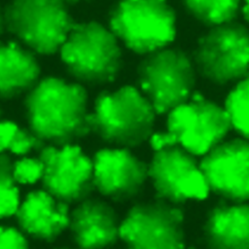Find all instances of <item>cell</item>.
<instances>
[{
    "label": "cell",
    "instance_id": "cell-1",
    "mask_svg": "<svg viewBox=\"0 0 249 249\" xmlns=\"http://www.w3.org/2000/svg\"><path fill=\"white\" fill-rule=\"evenodd\" d=\"M23 106L28 128L50 145L75 143L90 132L88 93L81 84L44 77L26 92Z\"/></svg>",
    "mask_w": 249,
    "mask_h": 249
},
{
    "label": "cell",
    "instance_id": "cell-2",
    "mask_svg": "<svg viewBox=\"0 0 249 249\" xmlns=\"http://www.w3.org/2000/svg\"><path fill=\"white\" fill-rule=\"evenodd\" d=\"M156 115L150 101L133 86L104 90L89 113L90 132L118 147H137L153 133Z\"/></svg>",
    "mask_w": 249,
    "mask_h": 249
},
{
    "label": "cell",
    "instance_id": "cell-3",
    "mask_svg": "<svg viewBox=\"0 0 249 249\" xmlns=\"http://www.w3.org/2000/svg\"><path fill=\"white\" fill-rule=\"evenodd\" d=\"M58 52L68 73L87 85L112 83L123 67L119 40L95 20L75 22Z\"/></svg>",
    "mask_w": 249,
    "mask_h": 249
},
{
    "label": "cell",
    "instance_id": "cell-4",
    "mask_svg": "<svg viewBox=\"0 0 249 249\" xmlns=\"http://www.w3.org/2000/svg\"><path fill=\"white\" fill-rule=\"evenodd\" d=\"M108 28L131 52L145 55L173 42L176 14L168 0H117Z\"/></svg>",
    "mask_w": 249,
    "mask_h": 249
},
{
    "label": "cell",
    "instance_id": "cell-5",
    "mask_svg": "<svg viewBox=\"0 0 249 249\" xmlns=\"http://www.w3.org/2000/svg\"><path fill=\"white\" fill-rule=\"evenodd\" d=\"M66 0H11L4 8L5 28L33 53H57L75 21Z\"/></svg>",
    "mask_w": 249,
    "mask_h": 249
},
{
    "label": "cell",
    "instance_id": "cell-6",
    "mask_svg": "<svg viewBox=\"0 0 249 249\" xmlns=\"http://www.w3.org/2000/svg\"><path fill=\"white\" fill-rule=\"evenodd\" d=\"M196 72L185 51L167 46L144 55L136 68V81L156 114L164 115L192 96Z\"/></svg>",
    "mask_w": 249,
    "mask_h": 249
},
{
    "label": "cell",
    "instance_id": "cell-7",
    "mask_svg": "<svg viewBox=\"0 0 249 249\" xmlns=\"http://www.w3.org/2000/svg\"><path fill=\"white\" fill-rule=\"evenodd\" d=\"M191 57L196 71L212 84L239 81L249 72V28L233 20L210 26Z\"/></svg>",
    "mask_w": 249,
    "mask_h": 249
},
{
    "label": "cell",
    "instance_id": "cell-8",
    "mask_svg": "<svg viewBox=\"0 0 249 249\" xmlns=\"http://www.w3.org/2000/svg\"><path fill=\"white\" fill-rule=\"evenodd\" d=\"M231 129L225 107L199 92L167 113L166 130L176 145L194 156H203L221 143Z\"/></svg>",
    "mask_w": 249,
    "mask_h": 249
},
{
    "label": "cell",
    "instance_id": "cell-9",
    "mask_svg": "<svg viewBox=\"0 0 249 249\" xmlns=\"http://www.w3.org/2000/svg\"><path fill=\"white\" fill-rule=\"evenodd\" d=\"M120 239L131 248L184 247V212L178 204L158 197L137 203L121 222Z\"/></svg>",
    "mask_w": 249,
    "mask_h": 249
},
{
    "label": "cell",
    "instance_id": "cell-10",
    "mask_svg": "<svg viewBox=\"0 0 249 249\" xmlns=\"http://www.w3.org/2000/svg\"><path fill=\"white\" fill-rule=\"evenodd\" d=\"M148 177L156 197L174 204L189 199L201 200L209 189L196 156L179 145L154 151L148 163Z\"/></svg>",
    "mask_w": 249,
    "mask_h": 249
},
{
    "label": "cell",
    "instance_id": "cell-11",
    "mask_svg": "<svg viewBox=\"0 0 249 249\" xmlns=\"http://www.w3.org/2000/svg\"><path fill=\"white\" fill-rule=\"evenodd\" d=\"M38 157L44 166L42 189L57 200L78 203L94 190L92 160L76 143L46 145Z\"/></svg>",
    "mask_w": 249,
    "mask_h": 249
},
{
    "label": "cell",
    "instance_id": "cell-12",
    "mask_svg": "<svg viewBox=\"0 0 249 249\" xmlns=\"http://www.w3.org/2000/svg\"><path fill=\"white\" fill-rule=\"evenodd\" d=\"M199 166L209 192L231 202H249V140L222 141L202 156Z\"/></svg>",
    "mask_w": 249,
    "mask_h": 249
},
{
    "label": "cell",
    "instance_id": "cell-13",
    "mask_svg": "<svg viewBox=\"0 0 249 249\" xmlns=\"http://www.w3.org/2000/svg\"><path fill=\"white\" fill-rule=\"evenodd\" d=\"M93 185L114 201H126L141 193L148 177V164L127 148H104L93 155Z\"/></svg>",
    "mask_w": 249,
    "mask_h": 249
},
{
    "label": "cell",
    "instance_id": "cell-14",
    "mask_svg": "<svg viewBox=\"0 0 249 249\" xmlns=\"http://www.w3.org/2000/svg\"><path fill=\"white\" fill-rule=\"evenodd\" d=\"M120 219L115 209L99 198L87 197L69 213L68 230L82 248L112 246L120 239Z\"/></svg>",
    "mask_w": 249,
    "mask_h": 249
},
{
    "label": "cell",
    "instance_id": "cell-15",
    "mask_svg": "<svg viewBox=\"0 0 249 249\" xmlns=\"http://www.w3.org/2000/svg\"><path fill=\"white\" fill-rule=\"evenodd\" d=\"M69 205L44 189L29 192L15 213L19 230L34 239L54 241L68 228Z\"/></svg>",
    "mask_w": 249,
    "mask_h": 249
},
{
    "label": "cell",
    "instance_id": "cell-16",
    "mask_svg": "<svg viewBox=\"0 0 249 249\" xmlns=\"http://www.w3.org/2000/svg\"><path fill=\"white\" fill-rule=\"evenodd\" d=\"M206 244L219 249H249V203L215 205L203 224Z\"/></svg>",
    "mask_w": 249,
    "mask_h": 249
},
{
    "label": "cell",
    "instance_id": "cell-17",
    "mask_svg": "<svg viewBox=\"0 0 249 249\" xmlns=\"http://www.w3.org/2000/svg\"><path fill=\"white\" fill-rule=\"evenodd\" d=\"M41 73L36 53L18 41L0 40V98L26 93Z\"/></svg>",
    "mask_w": 249,
    "mask_h": 249
},
{
    "label": "cell",
    "instance_id": "cell-18",
    "mask_svg": "<svg viewBox=\"0 0 249 249\" xmlns=\"http://www.w3.org/2000/svg\"><path fill=\"white\" fill-rule=\"evenodd\" d=\"M181 3L189 15L210 27L233 20L241 0H181Z\"/></svg>",
    "mask_w": 249,
    "mask_h": 249
},
{
    "label": "cell",
    "instance_id": "cell-19",
    "mask_svg": "<svg viewBox=\"0 0 249 249\" xmlns=\"http://www.w3.org/2000/svg\"><path fill=\"white\" fill-rule=\"evenodd\" d=\"M46 143L29 128L18 123L0 118V153L10 152L17 156H27L33 151L39 152Z\"/></svg>",
    "mask_w": 249,
    "mask_h": 249
},
{
    "label": "cell",
    "instance_id": "cell-20",
    "mask_svg": "<svg viewBox=\"0 0 249 249\" xmlns=\"http://www.w3.org/2000/svg\"><path fill=\"white\" fill-rule=\"evenodd\" d=\"M225 109L231 128L249 140V72L242 77L229 92Z\"/></svg>",
    "mask_w": 249,
    "mask_h": 249
},
{
    "label": "cell",
    "instance_id": "cell-21",
    "mask_svg": "<svg viewBox=\"0 0 249 249\" xmlns=\"http://www.w3.org/2000/svg\"><path fill=\"white\" fill-rule=\"evenodd\" d=\"M13 161L0 153V219L15 215L20 202L19 190L13 174Z\"/></svg>",
    "mask_w": 249,
    "mask_h": 249
},
{
    "label": "cell",
    "instance_id": "cell-22",
    "mask_svg": "<svg viewBox=\"0 0 249 249\" xmlns=\"http://www.w3.org/2000/svg\"><path fill=\"white\" fill-rule=\"evenodd\" d=\"M43 162L39 157L23 156L13 163V174L18 184L30 185L41 180L43 175Z\"/></svg>",
    "mask_w": 249,
    "mask_h": 249
},
{
    "label": "cell",
    "instance_id": "cell-23",
    "mask_svg": "<svg viewBox=\"0 0 249 249\" xmlns=\"http://www.w3.org/2000/svg\"><path fill=\"white\" fill-rule=\"evenodd\" d=\"M28 240L20 230L0 226V248H26Z\"/></svg>",
    "mask_w": 249,
    "mask_h": 249
},
{
    "label": "cell",
    "instance_id": "cell-24",
    "mask_svg": "<svg viewBox=\"0 0 249 249\" xmlns=\"http://www.w3.org/2000/svg\"><path fill=\"white\" fill-rule=\"evenodd\" d=\"M148 140L153 151H157L171 145H176L172 136L166 129L162 131H157V132L153 131V133L151 134Z\"/></svg>",
    "mask_w": 249,
    "mask_h": 249
},
{
    "label": "cell",
    "instance_id": "cell-25",
    "mask_svg": "<svg viewBox=\"0 0 249 249\" xmlns=\"http://www.w3.org/2000/svg\"><path fill=\"white\" fill-rule=\"evenodd\" d=\"M242 6H241V13L244 18V19L249 23V0H241Z\"/></svg>",
    "mask_w": 249,
    "mask_h": 249
},
{
    "label": "cell",
    "instance_id": "cell-26",
    "mask_svg": "<svg viewBox=\"0 0 249 249\" xmlns=\"http://www.w3.org/2000/svg\"><path fill=\"white\" fill-rule=\"evenodd\" d=\"M5 18H4V9L0 5V35L5 30Z\"/></svg>",
    "mask_w": 249,
    "mask_h": 249
},
{
    "label": "cell",
    "instance_id": "cell-27",
    "mask_svg": "<svg viewBox=\"0 0 249 249\" xmlns=\"http://www.w3.org/2000/svg\"><path fill=\"white\" fill-rule=\"evenodd\" d=\"M68 3H78L80 1H85V0H66Z\"/></svg>",
    "mask_w": 249,
    "mask_h": 249
},
{
    "label": "cell",
    "instance_id": "cell-28",
    "mask_svg": "<svg viewBox=\"0 0 249 249\" xmlns=\"http://www.w3.org/2000/svg\"><path fill=\"white\" fill-rule=\"evenodd\" d=\"M2 108H1V106H0V118H1V116H2Z\"/></svg>",
    "mask_w": 249,
    "mask_h": 249
}]
</instances>
